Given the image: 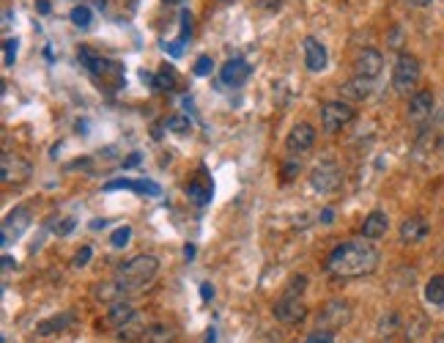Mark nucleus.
<instances>
[{"label":"nucleus","mask_w":444,"mask_h":343,"mask_svg":"<svg viewBox=\"0 0 444 343\" xmlns=\"http://www.w3.org/2000/svg\"><path fill=\"white\" fill-rule=\"evenodd\" d=\"M225 3H228V0H225Z\"/></svg>","instance_id":"nucleus-51"},{"label":"nucleus","mask_w":444,"mask_h":343,"mask_svg":"<svg viewBox=\"0 0 444 343\" xmlns=\"http://www.w3.org/2000/svg\"><path fill=\"white\" fill-rule=\"evenodd\" d=\"M140 162V154H132L129 159H124V168H132V165H137Z\"/></svg>","instance_id":"nucleus-43"},{"label":"nucleus","mask_w":444,"mask_h":343,"mask_svg":"<svg viewBox=\"0 0 444 343\" xmlns=\"http://www.w3.org/2000/svg\"><path fill=\"white\" fill-rule=\"evenodd\" d=\"M354 121V107L343 99H335V102H326L321 107V126L324 132H340L346 124Z\"/></svg>","instance_id":"nucleus-4"},{"label":"nucleus","mask_w":444,"mask_h":343,"mask_svg":"<svg viewBox=\"0 0 444 343\" xmlns=\"http://www.w3.org/2000/svg\"><path fill=\"white\" fill-rule=\"evenodd\" d=\"M91 255H94V250L88 248V245H85V248L80 250L77 255H74V267H85V264L91 261Z\"/></svg>","instance_id":"nucleus-37"},{"label":"nucleus","mask_w":444,"mask_h":343,"mask_svg":"<svg viewBox=\"0 0 444 343\" xmlns=\"http://www.w3.org/2000/svg\"><path fill=\"white\" fill-rule=\"evenodd\" d=\"M17 44H20L17 39H6L3 41V66L6 69H11L14 61H17Z\"/></svg>","instance_id":"nucleus-28"},{"label":"nucleus","mask_w":444,"mask_h":343,"mask_svg":"<svg viewBox=\"0 0 444 343\" xmlns=\"http://www.w3.org/2000/svg\"><path fill=\"white\" fill-rule=\"evenodd\" d=\"M307 343H335V330H324L318 327L307 335Z\"/></svg>","instance_id":"nucleus-32"},{"label":"nucleus","mask_w":444,"mask_h":343,"mask_svg":"<svg viewBox=\"0 0 444 343\" xmlns=\"http://www.w3.org/2000/svg\"><path fill=\"white\" fill-rule=\"evenodd\" d=\"M146 327H148V321H146V316H140V313H134L132 318H129L124 327H118V341H127V343H137L140 341V335L146 332Z\"/></svg>","instance_id":"nucleus-21"},{"label":"nucleus","mask_w":444,"mask_h":343,"mask_svg":"<svg viewBox=\"0 0 444 343\" xmlns=\"http://www.w3.org/2000/svg\"><path fill=\"white\" fill-rule=\"evenodd\" d=\"M253 74V66L247 61H242V58H230V61L225 63L220 69V77L225 86H244L247 83V77Z\"/></svg>","instance_id":"nucleus-14"},{"label":"nucleus","mask_w":444,"mask_h":343,"mask_svg":"<svg viewBox=\"0 0 444 343\" xmlns=\"http://www.w3.org/2000/svg\"><path fill=\"white\" fill-rule=\"evenodd\" d=\"M77 58H80V63H83L94 77H102V80L116 77V80H121V66L107 61V58H102L99 53L88 50V47H80V50H77Z\"/></svg>","instance_id":"nucleus-5"},{"label":"nucleus","mask_w":444,"mask_h":343,"mask_svg":"<svg viewBox=\"0 0 444 343\" xmlns=\"http://www.w3.org/2000/svg\"><path fill=\"white\" fill-rule=\"evenodd\" d=\"M0 170H3V184H22L31 176V165L20 154H3Z\"/></svg>","instance_id":"nucleus-9"},{"label":"nucleus","mask_w":444,"mask_h":343,"mask_svg":"<svg viewBox=\"0 0 444 343\" xmlns=\"http://www.w3.org/2000/svg\"><path fill=\"white\" fill-rule=\"evenodd\" d=\"M104 225H107V220H96V222H91V228H94V231H99V228H104Z\"/></svg>","instance_id":"nucleus-47"},{"label":"nucleus","mask_w":444,"mask_h":343,"mask_svg":"<svg viewBox=\"0 0 444 343\" xmlns=\"http://www.w3.org/2000/svg\"><path fill=\"white\" fill-rule=\"evenodd\" d=\"M91 294H94L96 302H110V305H113V302H118V300L127 294V288L118 281H102V283H96Z\"/></svg>","instance_id":"nucleus-19"},{"label":"nucleus","mask_w":444,"mask_h":343,"mask_svg":"<svg viewBox=\"0 0 444 343\" xmlns=\"http://www.w3.org/2000/svg\"><path fill=\"white\" fill-rule=\"evenodd\" d=\"M113 189H132V192H134V182H129V179H116V182H107V184H104V192H113Z\"/></svg>","instance_id":"nucleus-36"},{"label":"nucleus","mask_w":444,"mask_h":343,"mask_svg":"<svg viewBox=\"0 0 444 343\" xmlns=\"http://www.w3.org/2000/svg\"><path fill=\"white\" fill-rule=\"evenodd\" d=\"M211 69H214V61H211V55H200L197 61H195V74L197 77H206V74H211Z\"/></svg>","instance_id":"nucleus-33"},{"label":"nucleus","mask_w":444,"mask_h":343,"mask_svg":"<svg viewBox=\"0 0 444 343\" xmlns=\"http://www.w3.org/2000/svg\"><path fill=\"white\" fill-rule=\"evenodd\" d=\"M184 255H187V258H192V255H195V248H192V245H187V248H184Z\"/></svg>","instance_id":"nucleus-48"},{"label":"nucleus","mask_w":444,"mask_h":343,"mask_svg":"<svg viewBox=\"0 0 444 343\" xmlns=\"http://www.w3.org/2000/svg\"><path fill=\"white\" fill-rule=\"evenodd\" d=\"M433 343H444V332H442V335H436V338H433Z\"/></svg>","instance_id":"nucleus-49"},{"label":"nucleus","mask_w":444,"mask_h":343,"mask_svg":"<svg viewBox=\"0 0 444 343\" xmlns=\"http://www.w3.org/2000/svg\"><path fill=\"white\" fill-rule=\"evenodd\" d=\"M39 11H41V14H50V3H47V0H39Z\"/></svg>","instance_id":"nucleus-44"},{"label":"nucleus","mask_w":444,"mask_h":343,"mask_svg":"<svg viewBox=\"0 0 444 343\" xmlns=\"http://www.w3.org/2000/svg\"><path fill=\"white\" fill-rule=\"evenodd\" d=\"M176 341V327L165 324V321H154L146 327V332L140 335L137 343H173Z\"/></svg>","instance_id":"nucleus-16"},{"label":"nucleus","mask_w":444,"mask_h":343,"mask_svg":"<svg viewBox=\"0 0 444 343\" xmlns=\"http://www.w3.org/2000/svg\"><path fill=\"white\" fill-rule=\"evenodd\" d=\"M343 94L351 96V99H368V96L373 94V80H368V77H354L351 83L343 86Z\"/></svg>","instance_id":"nucleus-23"},{"label":"nucleus","mask_w":444,"mask_h":343,"mask_svg":"<svg viewBox=\"0 0 444 343\" xmlns=\"http://www.w3.org/2000/svg\"><path fill=\"white\" fill-rule=\"evenodd\" d=\"M31 228V212L25 209V206H17V209H11L6 220H3V228H0V242L3 245H11V242H17L25 231Z\"/></svg>","instance_id":"nucleus-6"},{"label":"nucleus","mask_w":444,"mask_h":343,"mask_svg":"<svg viewBox=\"0 0 444 343\" xmlns=\"http://www.w3.org/2000/svg\"><path fill=\"white\" fill-rule=\"evenodd\" d=\"M134 192H140V195H151V198H159V195H162V187H159L157 182H151V179H140V182H134Z\"/></svg>","instance_id":"nucleus-29"},{"label":"nucleus","mask_w":444,"mask_h":343,"mask_svg":"<svg viewBox=\"0 0 444 343\" xmlns=\"http://www.w3.org/2000/svg\"><path fill=\"white\" fill-rule=\"evenodd\" d=\"M425 300L436 308L444 305V275H433L431 281L425 283Z\"/></svg>","instance_id":"nucleus-24"},{"label":"nucleus","mask_w":444,"mask_h":343,"mask_svg":"<svg viewBox=\"0 0 444 343\" xmlns=\"http://www.w3.org/2000/svg\"><path fill=\"white\" fill-rule=\"evenodd\" d=\"M332 217H335V212H332V209H324V212H321V222H326V225H329Z\"/></svg>","instance_id":"nucleus-41"},{"label":"nucleus","mask_w":444,"mask_h":343,"mask_svg":"<svg viewBox=\"0 0 444 343\" xmlns=\"http://www.w3.org/2000/svg\"><path fill=\"white\" fill-rule=\"evenodd\" d=\"M302 53H305V66H307L310 72H324V69H326L329 55H326V47H324L318 39L307 36V39L302 41Z\"/></svg>","instance_id":"nucleus-13"},{"label":"nucleus","mask_w":444,"mask_h":343,"mask_svg":"<svg viewBox=\"0 0 444 343\" xmlns=\"http://www.w3.org/2000/svg\"><path fill=\"white\" fill-rule=\"evenodd\" d=\"M417 83H419V61L409 53H403L395 63V72H392V88L398 94H409L417 88Z\"/></svg>","instance_id":"nucleus-3"},{"label":"nucleus","mask_w":444,"mask_h":343,"mask_svg":"<svg viewBox=\"0 0 444 343\" xmlns=\"http://www.w3.org/2000/svg\"><path fill=\"white\" fill-rule=\"evenodd\" d=\"M305 288H307V278H305V275H299V278H293V281H291V285H288L286 294H288V297H299Z\"/></svg>","instance_id":"nucleus-34"},{"label":"nucleus","mask_w":444,"mask_h":343,"mask_svg":"<svg viewBox=\"0 0 444 343\" xmlns=\"http://www.w3.org/2000/svg\"><path fill=\"white\" fill-rule=\"evenodd\" d=\"M190 36H192V14L187 8H181V36H179V39L187 41Z\"/></svg>","instance_id":"nucleus-35"},{"label":"nucleus","mask_w":444,"mask_h":343,"mask_svg":"<svg viewBox=\"0 0 444 343\" xmlns=\"http://www.w3.org/2000/svg\"><path fill=\"white\" fill-rule=\"evenodd\" d=\"M387 228H389V217L384 212H370L362 222V236L365 239H381L387 234Z\"/></svg>","instance_id":"nucleus-20"},{"label":"nucleus","mask_w":444,"mask_h":343,"mask_svg":"<svg viewBox=\"0 0 444 343\" xmlns=\"http://www.w3.org/2000/svg\"><path fill=\"white\" fill-rule=\"evenodd\" d=\"M349 318H351L349 302L346 300H332L318 313V327H324V330H340V327L349 324Z\"/></svg>","instance_id":"nucleus-8"},{"label":"nucleus","mask_w":444,"mask_h":343,"mask_svg":"<svg viewBox=\"0 0 444 343\" xmlns=\"http://www.w3.org/2000/svg\"><path fill=\"white\" fill-rule=\"evenodd\" d=\"M313 143H316V129L310 124H305V121L293 126L286 137V149L291 154H305V152L313 149Z\"/></svg>","instance_id":"nucleus-10"},{"label":"nucleus","mask_w":444,"mask_h":343,"mask_svg":"<svg viewBox=\"0 0 444 343\" xmlns=\"http://www.w3.org/2000/svg\"><path fill=\"white\" fill-rule=\"evenodd\" d=\"M165 3H170V6H176V3H181V0H165Z\"/></svg>","instance_id":"nucleus-50"},{"label":"nucleus","mask_w":444,"mask_h":343,"mask_svg":"<svg viewBox=\"0 0 444 343\" xmlns=\"http://www.w3.org/2000/svg\"><path fill=\"white\" fill-rule=\"evenodd\" d=\"M296 170H299V165H288L286 170H283V173H286V182H291V179H293V173H296Z\"/></svg>","instance_id":"nucleus-42"},{"label":"nucleus","mask_w":444,"mask_h":343,"mask_svg":"<svg viewBox=\"0 0 444 343\" xmlns=\"http://www.w3.org/2000/svg\"><path fill=\"white\" fill-rule=\"evenodd\" d=\"M77 321V316H74V311H64L58 313V316H50V318H44V321H39V335H53V332H64V330H69L71 324Z\"/></svg>","instance_id":"nucleus-17"},{"label":"nucleus","mask_w":444,"mask_h":343,"mask_svg":"<svg viewBox=\"0 0 444 343\" xmlns=\"http://www.w3.org/2000/svg\"><path fill=\"white\" fill-rule=\"evenodd\" d=\"M310 184H313V189H318V192L329 195V192L340 189L343 173H340V168H338L335 162H321V165L313 168V173H310Z\"/></svg>","instance_id":"nucleus-7"},{"label":"nucleus","mask_w":444,"mask_h":343,"mask_svg":"<svg viewBox=\"0 0 444 343\" xmlns=\"http://www.w3.org/2000/svg\"><path fill=\"white\" fill-rule=\"evenodd\" d=\"M74 228V220H66L64 225H55V234H69Z\"/></svg>","instance_id":"nucleus-40"},{"label":"nucleus","mask_w":444,"mask_h":343,"mask_svg":"<svg viewBox=\"0 0 444 343\" xmlns=\"http://www.w3.org/2000/svg\"><path fill=\"white\" fill-rule=\"evenodd\" d=\"M69 17H71V22H74L77 28H88V25H91V20H94V14H91V8H88V6H74Z\"/></svg>","instance_id":"nucleus-26"},{"label":"nucleus","mask_w":444,"mask_h":343,"mask_svg":"<svg viewBox=\"0 0 444 343\" xmlns=\"http://www.w3.org/2000/svg\"><path fill=\"white\" fill-rule=\"evenodd\" d=\"M412 6H417V8H425V6H431V0H409Z\"/></svg>","instance_id":"nucleus-46"},{"label":"nucleus","mask_w":444,"mask_h":343,"mask_svg":"<svg viewBox=\"0 0 444 343\" xmlns=\"http://www.w3.org/2000/svg\"><path fill=\"white\" fill-rule=\"evenodd\" d=\"M255 6L263 8V11H277L283 6V0H255Z\"/></svg>","instance_id":"nucleus-38"},{"label":"nucleus","mask_w":444,"mask_h":343,"mask_svg":"<svg viewBox=\"0 0 444 343\" xmlns=\"http://www.w3.org/2000/svg\"><path fill=\"white\" fill-rule=\"evenodd\" d=\"M428 222L425 217H409L403 220V225H401V242L403 245H419L425 236H428Z\"/></svg>","instance_id":"nucleus-15"},{"label":"nucleus","mask_w":444,"mask_h":343,"mask_svg":"<svg viewBox=\"0 0 444 343\" xmlns=\"http://www.w3.org/2000/svg\"><path fill=\"white\" fill-rule=\"evenodd\" d=\"M134 313L137 311H134L129 302H121V300H118V302H113V308H110V313H107V324L118 330V327H124V324H127Z\"/></svg>","instance_id":"nucleus-22"},{"label":"nucleus","mask_w":444,"mask_h":343,"mask_svg":"<svg viewBox=\"0 0 444 343\" xmlns=\"http://www.w3.org/2000/svg\"><path fill=\"white\" fill-rule=\"evenodd\" d=\"M14 264H17V261H14V258H11V255H3V267H6V269H11V267H14Z\"/></svg>","instance_id":"nucleus-45"},{"label":"nucleus","mask_w":444,"mask_h":343,"mask_svg":"<svg viewBox=\"0 0 444 343\" xmlns=\"http://www.w3.org/2000/svg\"><path fill=\"white\" fill-rule=\"evenodd\" d=\"M379 267V250L365 239L356 242H343L340 248H335L326 258V272L332 278L351 281V278H365L370 272H376Z\"/></svg>","instance_id":"nucleus-1"},{"label":"nucleus","mask_w":444,"mask_h":343,"mask_svg":"<svg viewBox=\"0 0 444 343\" xmlns=\"http://www.w3.org/2000/svg\"><path fill=\"white\" fill-rule=\"evenodd\" d=\"M154 86H157L159 91H173V88H176V72L165 66V69H162V72H159V74H157V80H154Z\"/></svg>","instance_id":"nucleus-27"},{"label":"nucleus","mask_w":444,"mask_h":343,"mask_svg":"<svg viewBox=\"0 0 444 343\" xmlns=\"http://www.w3.org/2000/svg\"><path fill=\"white\" fill-rule=\"evenodd\" d=\"M187 195H190L197 206H206V203L211 201V195H214V187H211V184H203V182H190Z\"/></svg>","instance_id":"nucleus-25"},{"label":"nucleus","mask_w":444,"mask_h":343,"mask_svg":"<svg viewBox=\"0 0 444 343\" xmlns=\"http://www.w3.org/2000/svg\"><path fill=\"white\" fill-rule=\"evenodd\" d=\"M129 239H132V228H129V225H121V228H116V231H113L110 245H113V248H127Z\"/></svg>","instance_id":"nucleus-30"},{"label":"nucleus","mask_w":444,"mask_h":343,"mask_svg":"<svg viewBox=\"0 0 444 343\" xmlns=\"http://www.w3.org/2000/svg\"><path fill=\"white\" fill-rule=\"evenodd\" d=\"M381 66H384V58H381L379 50H362L359 55H356V61H354V72H356V77H368V80H376L381 74Z\"/></svg>","instance_id":"nucleus-12"},{"label":"nucleus","mask_w":444,"mask_h":343,"mask_svg":"<svg viewBox=\"0 0 444 343\" xmlns=\"http://www.w3.org/2000/svg\"><path fill=\"white\" fill-rule=\"evenodd\" d=\"M200 297H203V302H209L214 297V285L211 283H200Z\"/></svg>","instance_id":"nucleus-39"},{"label":"nucleus","mask_w":444,"mask_h":343,"mask_svg":"<svg viewBox=\"0 0 444 343\" xmlns=\"http://www.w3.org/2000/svg\"><path fill=\"white\" fill-rule=\"evenodd\" d=\"M159 272V261L157 255H148V253H140V255H132L129 261H124L116 272V281L121 283L127 291H137L143 285L157 278Z\"/></svg>","instance_id":"nucleus-2"},{"label":"nucleus","mask_w":444,"mask_h":343,"mask_svg":"<svg viewBox=\"0 0 444 343\" xmlns=\"http://www.w3.org/2000/svg\"><path fill=\"white\" fill-rule=\"evenodd\" d=\"M167 129L176 132V135H187L192 129V124H190V119H184V116H173V119L167 121Z\"/></svg>","instance_id":"nucleus-31"},{"label":"nucleus","mask_w":444,"mask_h":343,"mask_svg":"<svg viewBox=\"0 0 444 343\" xmlns=\"http://www.w3.org/2000/svg\"><path fill=\"white\" fill-rule=\"evenodd\" d=\"M305 316H307V308H305V302L299 297H288L286 294L275 305V318L283 321V324H299V321H305Z\"/></svg>","instance_id":"nucleus-11"},{"label":"nucleus","mask_w":444,"mask_h":343,"mask_svg":"<svg viewBox=\"0 0 444 343\" xmlns=\"http://www.w3.org/2000/svg\"><path fill=\"white\" fill-rule=\"evenodd\" d=\"M433 110V94L431 91H417L409 99V119L412 121H425Z\"/></svg>","instance_id":"nucleus-18"}]
</instances>
